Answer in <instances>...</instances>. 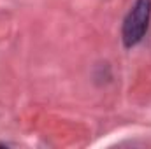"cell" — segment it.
Wrapping results in <instances>:
<instances>
[{
    "label": "cell",
    "instance_id": "6da1fadb",
    "mask_svg": "<svg viewBox=\"0 0 151 149\" xmlns=\"http://www.w3.org/2000/svg\"><path fill=\"white\" fill-rule=\"evenodd\" d=\"M150 16H151V0H137L135 5L130 11V14L127 16L125 23H123V40L128 47L135 46L144 37V34L148 30Z\"/></svg>",
    "mask_w": 151,
    "mask_h": 149
}]
</instances>
